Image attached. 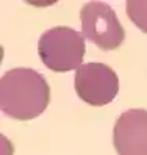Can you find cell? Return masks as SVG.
I'll return each mask as SVG.
<instances>
[{"instance_id": "1", "label": "cell", "mask_w": 147, "mask_h": 155, "mask_svg": "<svg viewBox=\"0 0 147 155\" xmlns=\"http://www.w3.org/2000/svg\"><path fill=\"white\" fill-rule=\"evenodd\" d=\"M50 88L39 72L30 68L6 71L0 80V108L17 121L38 117L49 105Z\"/></svg>"}, {"instance_id": "2", "label": "cell", "mask_w": 147, "mask_h": 155, "mask_svg": "<svg viewBox=\"0 0 147 155\" xmlns=\"http://www.w3.org/2000/svg\"><path fill=\"white\" fill-rule=\"evenodd\" d=\"M85 50V36L69 27H53L42 33L38 42L39 58L53 72L77 71Z\"/></svg>"}, {"instance_id": "3", "label": "cell", "mask_w": 147, "mask_h": 155, "mask_svg": "<svg viewBox=\"0 0 147 155\" xmlns=\"http://www.w3.org/2000/svg\"><path fill=\"white\" fill-rule=\"evenodd\" d=\"M83 36L102 50L117 49L124 42L125 30L114 10L103 2H88L80 11Z\"/></svg>"}, {"instance_id": "4", "label": "cell", "mask_w": 147, "mask_h": 155, "mask_svg": "<svg viewBox=\"0 0 147 155\" xmlns=\"http://www.w3.org/2000/svg\"><path fill=\"white\" fill-rule=\"evenodd\" d=\"M75 93L83 102L93 107L109 104L119 93L116 72L103 63H86L75 71Z\"/></svg>"}, {"instance_id": "5", "label": "cell", "mask_w": 147, "mask_h": 155, "mask_svg": "<svg viewBox=\"0 0 147 155\" xmlns=\"http://www.w3.org/2000/svg\"><path fill=\"white\" fill-rule=\"evenodd\" d=\"M113 144L117 155H147V110L130 108L119 116Z\"/></svg>"}, {"instance_id": "6", "label": "cell", "mask_w": 147, "mask_h": 155, "mask_svg": "<svg viewBox=\"0 0 147 155\" xmlns=\"http://www.w3.org/2000/svg\"><path fill=\"white\" fill-rule=\"evenodd\" d=\"M125 11L138 28L147 33V0H127Z\"/></svg>"}]
</instances>
